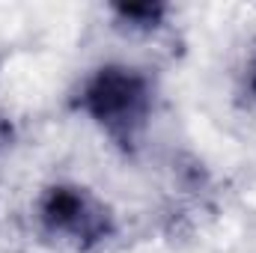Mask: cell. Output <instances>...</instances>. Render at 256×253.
Segmentation results:
<instances>
[{"label": "cell", "instance_id": "cell-1", "mask_svg": "<svg viewBox=\"0 0 256 253\" xmlns=\"http://www.w3.org/2000/svg\"><path fill=\"white\" fill-rule=\"evenodd\" d=\"M80 104L108 134L131 140L146 126L152 92L140 72L128 66H104L86 80L80 92Z\"/></svg>", "mask_w": 256, "mask_h": 253}, {"label": "cell", "instance_id": "cell-2", "mask_svg": "<svg viewBox=\"0 0 256 253\" xmlns=\"http://www.w3.org/2000/svg\"><path fill=\"white\" fill-rule=\"evenodd\" d=\"M39 218L48 232L68 236L72 242H102L108 236L104 206L78 185H54L39 200Z\"/></svg>", "mask_w": 256, "mask_h": 253}, {"label": "cell", "instance_id": "cell-3", "mask_svg": "<svg viewBox=\"0 0 256 253\" xmlns=\"http://www.w3.org/2000/svg\"><path fill=\"white\" fill-rule=\"evenodd\" d=\"M116 12L131 21L134 27H155L158 18L164 15V6H152V3H143V6H116Z\"/></svg>", "mask_w": 256, "mask_h": 253}, {"label": "cell", "instance_id": "cell-4", "mask_svg": "<svg viewBox=\"0 0 256 253\" xmlns=\"http://www.w3.org/2000/svg\"><path fill=\"white\" fill-rule=\"evenodd\" d=\"M254 90H256V74H254Z\"/></svg>", "mask_w": 256, "mask_h": 253}]
</instances>
